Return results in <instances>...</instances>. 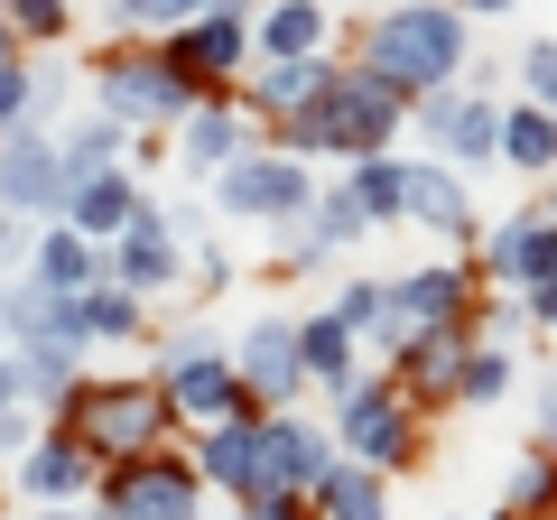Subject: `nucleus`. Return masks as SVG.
Wrapping results in <instances>:
<instances>
[{
	"label": "nucleus",
	"instance_id": "f257e3e1",
	"mask_svg": "<svg viewBox=\"0 0 557 520\" xmlns=\"http://www.w3.org/2000/svg\"><path fill=\"white\" fill-rule=\"evenodd\" d=\"M168 419H177L168 381H84L75 400L57 409V428L102 465V474H121V465H149V456H159V437H168Z\"/></svg>",
	"mask_w": 557,
	"mask_h": 520
},
{
	"label": "nucleus",
	"instance_id": "f03ea898",
	"mask_svg": "<svg viewBox=\"0 0 557 520\" xmlns=\"http://www.w3.org/2000/svg\"><path fill=\"white\" fill-rule=\"evenodd\" d=\"M399 112H409V94H399V84H381L372 65H354V75H344L307 121H288V159H354V168H362V159H381V149H391Z\"/></svg>",
	"mask_w": 557,
	"mask_h": 520
},
{
	"label": "nucleus",
	"instance_id": "7ed1b4c3",
	"mask_svg": "<svg viewBox=\"0 0 557 520\" xmlns=\"http://www.w3.org/2000/svg\"><path fill=\"white\" fill-rule=\"evenodd\" d=\"M362 65H372L381 84H399V94H446V75L465 65V20L456 10H437V0H409V10H381L372 28H362Z\"/></svg>",
	"mask_w": 557,
	"mask_h": 520
},
{
	"label": "nucleus",
	"instance_id": "20e7f679",
	"mask_svg": "<svg viewBox=\"0 0 557 520\" xmlns=\"http://www.w3.org/2000/svg\"><path fill=\"white\" fill-rule=\"evenodd\" d=\"M335 446L354 465H372V474H391V465L418 456V400H409V381H354L335 409Z\"/></svg>",
	"mask_w": 557,
	"mask_h": 520
},
{
	"label": "nucleus",
	"instance_id": "39448f33",
	"mask_svg": "<svg viewBox=\"0 0 557 520\" xmlns=\"http://www.w3.org/2000/svg\"><path fill=\"white\" fill-rule=\"evenodd\" d=\"M205 102V84L186 75L177 57H149V47H121V57H102V112L112 121H149V131H159V121H186Z\"/></svg>",
	"mask_w": 557,
	"mask_h": 520
},
{
	"label": "nucleus",
	"instance_id": "423d86ee",
	"mask_svg": "<svg viewBox=\"0 0 557 520\" xmlns=\"http://www.w3.org/2000/svg\"><path fill=\"white\" fill-rule=\"evenodd\" d=\"M214 205H223V214L307 223V214H317V177H307V159H288V149H251L242 168H223V177H214Z\"/></svg>",
	"mask_w": 557,
	"mask_h": 520
},
{
	"label": "nucleus",
	"instance_id": "0eeeda50",
	"mask_svg": "<svg viewBox=\"0 0 557 520\" xmlns=\"http://www.w3.org/2000/svg\"><path fill=\"white\" fill-rule=\"evenodd\" d=\"M196 465L177 456H149V465H121L102 474V520H196Z\"/></svg>",
	"mask_w": 557,
	"mask_h": 520
},
{
	"label": "nucleus",
	"instance_id": "6e6552de",
	"mask_svg": "<svg viewBox=\"0 0 557 520\" xmlns=\"http://www.w3.org/2000/svg\"><path fill=\"white\" fill-rule=\"evenodd\" d=\"M242 381H251V400L278 419V400H298V381H307V344H298V317H251L233 344Z\"/></svg>",
	"mask_w": 557,
	"mask_h": 520
},
{
	"label": "nucleus",
	"instance_id": "1a4fd4ad",
	"mask_svg": "<svg viewBox=\"0 0 557 520\" xmlns=\"http://www.w3.org/2000/svg\"><path fill=\"white\" fill-rule=\"evenodd\" d=\"M168 400H177V419H196V428L260 419V400H251V381H242V362H223V354H186V362H168Z\"/></svg>",
	"mask_w": 557,
	"mask_h": 520
},
{
	"label": "nucleus",
	"instance_id": "9d476101",
	"mask_svg": "<svg viewBox=\"0 0 557 520\" xmlns=\"http://www.w3.org/2000/svg\"><path fill=\"white\" fill-rule=\"evenodd\" d=\"M418 131H428L456 168H502V112L483 94H456V84H446V94H418Z\"/></svg>",
	"mask_w": 557,
	"mask_h": 520
},
{
	"label": "nucleus",
	"instance_id": "9b49d317",
	"mask_svg": "<svg viewBox=\"0 0 557 520\" xmlns=\"http://www.w3.org/2000/svg\"><path fill=\"white\" fill-rule=\"evenodd\" d=\"M335 465H344L335 428H307V419L278 409V419H270V483H260V502H307ZM260 502H251V511H260Z\"/></svg>",
	"mask_w": 557,
	"mask_h": 520
},
{
	"label": "nucleus",
	"instance_id": "f8f14e48",
	"mask_svg": "<svg viewBox=\"0 0 557 520\" xmlns=\"http://www.w3.org/2000/svg\"><path fill=\"white\" fill-rule=\"evenodd\" d=\"M0 214H65V149L47 131L0 140Z\"/></svg>",
	"mask_w": 557,
	"mask_h": 520
},
{
	"label": "nucleus",
	"instance_id": "ddd939ff",
	"mask_svg": "<svg viewBox=\"0 0 557 520\" xmlns=\"http://www.w3.org/2000/svg\"><path fill=\"white\" fill-rule=\"evenodd\" d=\"M196 474L205 483H223V493L251 511L260 502V483H270V419H233V428H205V446H196Z\"/></svg>",
	"mask_w": 557,
	"mask_h": 520
},
{
	"label": "nucleus",
	"instance_id": "4468645a",
	"mask_svg": "<svg viewBox=\"0 0 557 520\" xmlns=\"http://www.w3.org/2000/svg\"><path fill=\"white\" fill-rule=\"evenodd\" d=\"M483 280H502V288L557 280V214H511V223H493V233H483Z\"/></svg>",
	"mask_w": 557,
	"mask_h": 520
},
{
	"label": "nucleus",
	"instance_id": "2eb2a0df",
	"mask_svg": "<svg viewBox=\"0 0 557 520\" xmlns=\"http://www.w3.org/2000/svg\"><path fill=\"white\" fill-rule=\"evenodd\" d=\"M177 159L196 168L205 186H214L223 168H242V159H251V112H242V102H214V94H205L196 112L177 121Z\"/></svg>",
	"mask_w": 557,
	"mask_h": 520
},
{
	"label": "nucleus",
	"instance_id": "dca6fc26",
	"mask_svg": "<svg viewBox=\"0 0 557 520\" xmlns=\"http://www.w3.org/2000/svg\"><path fill=\"white\" fill-rule=\"evenodd\" d=\"M409 223L437 242H474V196L446 159H409Z\"/></svg>",
	"mask_w": 557,
	"mask_h": 520
},
{
	"label": "nucleus",
	"instance_id": "f3484780",
	"mask_svg": "<svg viewBox=\"0 0 557 520\" xmlns=\"http://www.w3.org/2000/svg\"><path fill=\"white\" fill-rule=\"evenodd\" d=\"M465 307H474V270H465V260H437V270H409V280H399V317H409V335L465 325Z\"/></svg>",
	"mask_w": 557,
	"mask_h": 520
},
{
	"label": "nucleus",
	"instance_id": "a211bd4d",
	"mask_svg": "<svg viewBox=\"0 0 557 520\" xmlns=\"http://www.w3.org/2000/svg\"><path fill=\"white\" fill-rule=\"evenodd\" d=\"M242 47H251V20H242V0H223L214 20L177 28V47H168V57H177V65H186L196 84H223V75L242 65Z\"/></svg>",
	"mask_w": 557,
	"mask_h": 520
},
{
	"label": "nucleus",
	"instance_id": "6ab92c4d",
	"mask_svg": "<svg viewBox=\"0 0 557 520\" xmlns=\"http://www.w3.org/2000/svg\"><path fill=\"white\" fill-rule=\"evenodd\" d=\"M112 280H121V288H168V280H177V223H168L159 205H139V223L121 233Z\"/></svg>",
	"mask_w": 557,
	"mask_h": 520
},
{
	"label": "nucleus",
	"instance_id": "aec40b11",
	"mask_svg": "<svg viewBox=\"0 0 557 520\" xmlns=\"http://www.w3.org/2000/svg\"><path fill=\"white\" fill-rule=\"evenodd\" d=\"M335 84H344V75H335L325 57H288V65H270V75L251 84V112H270V121H307L325 94H335Z\"/></svg>",
	"mask_w": 557,
	"mask_h": 520
},
{
	"label": "nucleus",
	"instance_id": "412c9836",
	"mask_svg": "<svg viewBox=\"0 0 557 520\" xmlns=\"http://www.w3.org/2000/svg\"><path fill=\"white\" fill-rule=\"evenodd\" d=\"M94 474H102V465L84 456V446L65 437V428H47V437H38V446H28V456H20V483H28V493H38V502H57V511H65V502H75V493H84V483H94Z\"/></svg>",
	"mask_w": 557,
	"mask_h": 520
},
{
	"label": "nucleus",
	"instance_id": "4be33fe9",
	"mask_svg": "<svg viewBox=\"0 0 557 520\" xmlns=\"http://www.w3.org/2000/svg\"><path fill=\"white\" fill-rule=\"evenodd\" d=\"M465 325H437V335H409V354H399V381H409V400H456L465 381Z\"/></svg>",
	"mask_w": 557,
	"mask_h": 520
},
{
	"label": "nucleus",
	"instance_id": "5701e85b",
	"mask_svg": "<svg viewBox=\"0 0 557 520\" xmlns=\"http://www.w3.org/2000/svg\"><path fill=\"white\" fill-rule=\"evenodd\" d=\"M38 288H47V298H84V288H102V251H94V233H75V223L38 233Z\"/></svg>",
	"mask_w": 557,
	"mask_h": 520
},
{
	"label": "nucleus",
	"instance_id": "b1692460",
	"mask_svg": "<svg viewBox=\"0 0 557 520\" xmlns=\"http://www.w3.org/2000/svg\"><path fill=\"white\" fill-rule=\"evenodd\" d=\"M335 317L354 325V344H391V354H409V317H399V280H354L335 298Z\"/></svg>",
	"mask_w": 557,
	"mask_h": 520
},
{
	"label": "nucleus",
	"instance_id": "393cba45",
	"mask_svg": "<svg viewBox=\"0 0 557 520\" xmlns=\"http://www.w3.org/2000/svg\"><path fill=\"white\" fill-rule=\"evenodd\" d=\"M139 205H149V196H139L121 168H102V177H84L75 196H65V223H75V233H131Z\"/></svg>",
	"mask_w": 557,
	"mask_h": 520
},
{
	"label": "nucleus",
	"instance_id": "a878e982",
	"mask_svg": "<svg viewBox=\"0 0 557 520\" xmlns=\"http://www.w3.org/2000/svg\"><path fill=\"white\" fill-rule=\"evenodd\" d=\"M298 344H307V381H325L335 400L362 381V344H354L344 317H298Z\"/></svg>",
	"mask_w": 557,
	"mask_h": 520
},
{
	"label": "nucleus",
	"instance_id": "bb28decb",
	"mask_svg": "<svg viewBox=\"0 0 557 520\" xmlns=\"http://www.w3.org/2000/svg\"><path fill=\"white\" fill-rule=\"evenodd\" d=\"M307 511H317V520H391V493H381V474H372V465H354V456H344L335 474H325L317 493H307Z\"/></svg>",
	"mask_w": 557,
	"mask_h": 520
},
{
	"label": "nucleus",
	"instance_id": "cd10ccee",
	"mask_svg": "<svg viewBox=\"0 0 557 520\" xmlns=\"http://www.w3.org/2000/svg\"><path fill=\"white\" fill-rule=\"evenodd\" d=\"M502 168H520V177H548V168H557V112L511 102V112H502Z\"/></svg>",
	"mask_w": 557,
	"mask_h": 520
},
{
	"label": "nucleus",
	"instance_id": "c85d7f7f",
	"mask_svg": "<svg viewBox=\"0 0 557 520\" xmlns=\"http://www.w3.org/2000/svg\"><path fill=\"white\" fill-rule=\"evenodd\" d=\"M57 149H65V196H75L84 177L121 168V159H112V149H121V121H112V112H84V121H65V131H57Z\"/></svg>",
	"mask_w": 557,
	"mask_h": 520
},
{
	"label": "nucleus",
	"instance_id": "c756f323",
	"mask_svg": "<svg viewBox=\"0 0 557 520\" xmlns=\"http://www.w3.org/2000/svg\"><path fill=\"white\" fill-rule=\"evenodd\" d=\"M372 233V214H362L354 186H335V196H317V214H307V242H288V260H317V251H344V242Z\"/></svg>",
	"mask_w": 557,
	"mask_h": 520
},
{
	"label": "nucleus",
	"instance_id": "7c9ffc66",
	"mask_svg": "<svg viewBox=\"0 0 557 520\" xmlns=\"http://www.w3.org/2000/svg\"><path fill=\"white\" fill-rule=\"evenodd\" d=\"M260 47H270V65L317 57V47H325V10H317V0H278V10H260Z\"/></svg>",
	"mask_w": 557,
	"mask_h": 520
},
{
	"label": "nucleus",
	"instance_id": "2f4dec72",
	"mask_svg": "<svg viewBox=\"0 0 557 520\" xmlns=\"http://www.w3.org/2000/svg\"><path fill=\"white\" fill-rule=\"evenodd\" d=\"M20 372H28V400H47V409H65L84 391V381H75V344H57V335H28L20 344Z\"/></svg>",
	"mask_w": 557,
	"mask_h": 520
},
{
	"label": "nucleus",
	"instance_id": "473e14b6",
	"mask_svg": "<svg viewBox=\"0 0 557 520\" xmlns=\"http://www.w3.org/2000/svg\"><path fill=\"white\" fill-rule=\"evenodd\" d=\"M75 317H84V335H94V344H121V335H139V288L102 280V288H84V298H75Z\"/></svg>",
	"mask_w": 557,
	"mask_h": 520
},
{
	"label": "nucleus",
	"instance_id": "72a5a7b5",
	"mask_svg": "<svg viewBox=\"0 0 557 520\" xmlns=\"http://www.w3.org/2000/svg\"><path fill=\"white\" fill-rule=\"evenodd\" d=\"M362 196V214L372 223H391V214H409V159H362L354 177H344Z\"/></svg>",
	"mask_w": 557,
	"mask_h": 520
},
{
	"label": "nucleus",
	"instance_id": "f704fd0d",
	"mask_svg": "<svg viewBox=\"0 0 557 520\" xmlns=\"http://www.w3.org/2000/svg\"><path fill=\"white\" fill-rule=\"evenodd\" d=\"M502 391H511V354H502V344H474V354H465V381H456V400H465V409H493Z\"/></svg>",
	"mask_w": 557,
	"mask_h": 520
},
{
	"label": "nucleus",
	"instance_id": "c9c22d12",
	"mask_svg": "<svg viewBox=\"0 0 557 520\" xmlns=\"http://www.w3.org/2000/svg\"><path fill=\"white\" fill-rule=\"evenodd\" d=\"M557 511V456H520L511 474V520H548Z\"/></svg>",
	"mask_w": 557,
	"mask_h": 520
},
{
	"label": "nucleus",
	"instance_id": "e433bc0d",
	"mask_svg": "<svg viewBox=\"0 0 557 520\" xmlns=\"http://www.w3.org/2000/svg\"><path fill=\"white\" fill-rule=\"evenodd\" d=\"M38 94H47V84L28 75V65H0V140H10V131H28V121H38Z\"/></svg>",
	"mask_w": 557,
	"mask_h": 520
},
{
	"label": "nucleus",
	"instance_id": "4c0bfd02",
	"mask_svg": "<svg viewBox=\"0 0 557 520\" xmlns=\"http://www.w3.org/2000/svg\"><path fill=\"white\" fill-rule=\"evenodd\" d=\"M520 102L557 112V38H530V47H520Z\"/></svg>",
	"mask_w": 557,
	"mask_h": 520
},
{
	"label": "nucleus",
	"instance_id": "58836bf2",
	"mask_svg": "<svg viewBox=\"0 0 557 520\" xmlns=\"http://www.w3.org/2000/svg\"><path fill=\"white\" fill-rule=\"evenodd\" d=\"M28 437V372L20 354H0V446H20Z\"/></svg>",
	"mask_w": 557,
	"mask_h": 520
},
{
	"label": "nucleus",
	"instance_id": "ea45409f",
	"mask_svg": "<svg viewBox=\"0 0 557 520\" xmlns=\"http://www.w3.org/2000/svg\"><path fill=\"white\" fill-rule=\"evenodd\" d=\"M0 10H10L20 38H57V28H65V0H0Z\"/></svg>",
	"mask_w": 557,
	"mask_h": 520
},
{
	"label": "nucleus",
	"instance_id": "a19ab883",
	"mask_svg": "<svg viewBox=\"0 0 557 520\" xmlns=\"http://www.w3.org/2000/svg\"><path fill=\"white\" fill-rule=\"evenodd\" d=\"M520 307H530L539 325H557V280H539V288H520Z\"/></svg>",
	"mask_w": 557,
	"mask_h": 520
},
{
	"label": "nucleus",
	"instance_id": "79ce46f5",
	"mask_svg": "<svg viewBox=\"0 0 557 520\" xmlns=\"http://www.w3.org/2000/svg\"><path fill=\"white\" fill-rule=\"evenodd\" d=\"M233 520H317L307 502H260V511H233Z\"/></svg>",
	"mask_w": 557,
	"mask_h": 520
},
{
	"label": "nucleus",
	"instance_id": "37998d69",
	"mask_svg": "<svg viewBox=\"0 0 557 520\" xmlns=\"http://www.w3.org/2000/svg\"><path fill=\"white\" fill-rule=\"evenodd\" d=\"M10 251H20V233H10V214H0V260H10Z\"/></svg>",
	"mask_w": 557,
	"mask_h": 520
},
{
	"label": "nucleus",
	"instance_id": "c03bdc74",
	"mask_svg": "<svg viewBox=\"0 0 557 520\" xmlns=\"http://www.w3.org/2000/svg\"><path fill=\"white\" fill-rule=\"evenodd\" d=\"M456 10H511V0H456Z\"/></svg>",
	"mask_w": 557,
	"mask_h": 520
},
{
	"label": "nucleus",
	"instance_id": "a18cd8bd",
	"mask_svg": "<svg viewBox=\"0 0 557 520\" xmlns=\"http://www.w3.org/2000/svg\"><path fill=\"white\" fill-rule=\"evenodd\" d=\"M47 520H84V511H47Z\"/></svg>",
	"mask_w": 557,
	"mask_h": 520
},
{
	"label": "nucleus",
	"instance_id": "49530a36",
	"mask_svg": "<svg viewBox=\"0 0 557 520\" xmlns=\"http://www.w3.org/2000/svg\"><path fill=\"white\" fill-rule=\"evenodd\" d=\"M548 214H557V205H548Z\"/></svg>",
	"mask_w": 557,
	"mask_h": 520
}]
</instances>
